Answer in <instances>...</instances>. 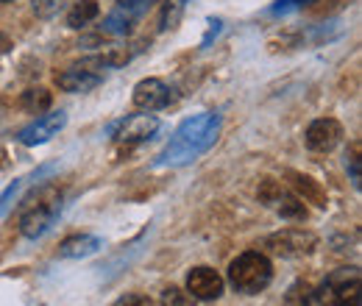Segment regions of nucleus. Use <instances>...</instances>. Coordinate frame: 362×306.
Returning <instances> with one entry per match:
<instances>
[{"instance_id": "nucleus-16", "label": "nucleus", "mask_w": 362, "mask_h": 306, "mask_svg": "<svg viewBox=\"0 0 362 306\" xmlns=\"http://www.w3.org/2000/svg\"><path fill=\"white\" fill-rule=\"evenodd\" d=\"M276 209H279V215L284 220H304L307 218V206H304V201L301 198H296V195H290V192H281L279 195V201L273 204Z\"/></svg>"}, {"instance_id": "nucleus-7", "label": "nucleus", "mask_w": 362, "mask_h": 306, "mask_svg": "<svg viewBox=\"0 0 362 306\" xmlns=\"http://www.w3.org/2000/svg\"><path fill=\"white\" fill-rule=\"evenodd\" d=\"M159 131V120L153 114H134V117H126L115 126H109V134L115 136V142L120 145H139V142H148L153 139V134Z\"/></svg>"}, {"instance_id": "nucleus-22", "label": "nucleus", "mask_w": 362, "mask_h": 306, "mask_svg": "<svg viewBox=\"0 0 362 306\" xmlns=\"http://www.w3.org/2000/svg\"><path fill=\"white\" fill-rule=\"evenodd\" d=\"M281 192H284V187H281L279 181H271V178H268V181H262V187H259V192H257V195H259V201H262V204L273 206V204L279 201V195H281Z\"/></svg>"}, {"instance_id": "nucleus-26", "label": "nucleus", "mask_w": 362, "mask_h": 306, "mask_svg": "<svg viewBox=\"0 0 362 306\" xmlns=\"http://www.w3.org/2000/svg\"><path fill=\"white\" fill-rule=\"evenodd\" d=\"M0 3H8V0H0Z\"/></svg>"}, {"instance_id": "nucleus-19", "label": "nucleus", "mask_w": 362, "mask_h": 306, "mask_svg": "<svg viewBox=\"0 0 362 306\" xmlns=\"http://www.w3.org/2000/svg\"><path fill=\"white\" fill-rule=\"evenodd\" d=\"M293 184H296V189H301L304 192V198H310L315 206H326V195H323V189L317 187L315 181L310 178V175H298V173H293Z\"/></svg>"}, {"instance_id": "nucleus-10", "label": "nucleus", "mask_w": 362, "mask_h": 306, "mask_svg": "<svg viewBox=\"0 0 362 306\" xmlns=\"http://www.w3.org/2000/svg\"><path fill=\"white\" fill-rule=\"evenodd\" d=\"M64 126H67V114L64 112H50V114L37 117L31 126H25L23 131L17 134V139L23 145H28V148H37V145H45L47 139H53Z\"/></svg>"}, {"instance_id": "nucleus-5", "label": "nucleus", "mask_w": 362, "mask_h": 306, "mask_svg": "<svg viewBox=\"0 0 362 306\" xmlns=\"http://www.w3.org/2000/svg\"><path fill=\"white\" fill-rule=\"evenodd\" d=\"M153 0H117L115 8L106 14L103 20V34L109 37H129L134 31V25L151 11Z\"/></svg>"}, {"instance_id": "nucleus-1", "label": "nucleus", "mask_w": 362, "mask_h": 306, "mask_svg": "<svg viewBox=\"0 0 362 306\" xmlns=\"http://www.w3.org/2000/svg\"><path fill=\"white\" fill-rule=\"evenodd\" d=\"M221 126H223L221 114H212V112L184 120L176 129V134L170 136V142L162 148V153L153 159V167H184V165L195 162L218 142Z\"/></svg>"}, {"instance_id": "nucleus-4", "label": "nucleus", "mask_w": 362, "mask_h": 306, "mask_svg": "<svg viewBox=\"0 0 362 306\" xmlns=\"http://www.w3.org/2000/svg\"><path fill=\"white\" fill-rule=\"evenodd\" d=\"M28 204L31 206L20 218V231L28 240H40V237H45L47 231L53 228L56 218L62 215V192L53 189V187H45L42 192L31 195Z\"/></svg>"}, {"instance_id": "nucleus-23", "label": "nucleus", "mask_w": 362, "mask_h": 306, "mask_svg": "<svg viewBox=\"0 0 362 306\" xmlns=\"http://www.w3.org/2000/svg\"><path fill=\"white\" fill-rule=\"evenodd\" d=\"M115 306H153V301H151V298H145V295L132 293V295H123Z\"/></svg>"}, {"instance_id": "nucleus-21", "label": "nucleus", "mask_w": 362, "mask_h": 306, "mask_svg": "<svg viewBox=\"0 0 362 306\" xmlns=\"http://www.w3.org/2000/svg\"><path fill=\"white\" fill-rule=\"evenodd\" d=\"M317 0H276L271 6V14L273 17H284V14H293V11H298V8H307V6H313Z\"/></svg>"}, {"instance_id": "nucleus-18", "label": "nucleus", "mask_w": 362, "mask_h": 306, "mask_svg": "<svg viewBox=\"0 0 362 306\" xmlns=\"http://www.w3.org/2000/svg\"><path fill=\"white\" fill-rule=\"evenodd\" d=\"M50 92L45 87H34V89H25L23 92V109H28L31 114H42L50 109Z\"/></svg>"}, {"instance_id": "nucleus-9", "label": "nucleus", "mask_w": 362, "mask_h": 306, "mask_svg": "<svg viewBox=\"0 0 362 306\" xmlns=\"http://www.w3.org/2000/svg\"><path fill=\"white\" fill-rule=\"evenodd\" d=\"M343 139V126L334 120V117H320V120H313L310 129L304 134V142L310 151L315 153H329L340 145Z\"/></svg>"}, {"instance_id": "nucleus-24", "label": "nucleus", "mask_w": 362, "mask_h": 306, "mask_svg": "<svg viewBox=\"0 0 362 306\" xmlns=\"http://www.w3.org/2000/svg\"><path fill=\"white\" fill-rule=\"evenodd\" d=\"M349 170H351L354 187L360 189V148H357V145H354V153H351V159H349Z\"/></svg>"}, {"instance_id": "nucleus-25", "label": "nucleus", "mask_w": 362, "mask_h": 306, "mask_svg": "<svg viewBox=\"0 0 362 306\" xmlns=\"http://www.w3.org/2000/svg\"><path fill=\"white\" fill-rule=\"evenodd\" d=\"M221 28H223V23L212 17V20H209V31H206V37H204V42H201V47H209V42H212V40H215V37L221 34Z\"/></svg>"}, {"instance_id": "nucleus-14", "label": "nucleus", "mask_w": 362, "mask_h": 306, "mask_svg": "<svg viewBox=\"0 0 362 306\" xmlns=\"http://www.w3.org/2000/svg\"><path fill=\"white\" fill-rule=\"evenodd\" d=\"M103 248V240L95 237V234H73L62 242L59 248V257L62 259H84V257H92Z\"/></svg>"}, {"instance_id": "nucleus-11", "label": "nucleus", "mask_w": 362, "mask_h": 306, "mask_svg": "<svg viewBox=\"0 0 362 306\" xmlns=\"http://www.w3.org/2000/svg\"><path fill=\"white\" fill-rule=\"evenodd\" d=\"M173 100V92L159 78H145L134 87V106L142 112H159Z\"/></svg>"}, {"instance_id": "nucleus-3", "label": "nucleus", "mask_w": 362, "mask_h": 306, "mask_svg": "<svg viewBox=\"0 0 362 306\" xmlns=\"http://www.w3.org/2000/svg\"><path fill=\"white\" fill-rule=\"evenodd\" d=\"M273 281V264L259 251H245L228 264V284L237 293L257 295Z\"/></svg>"}, {"instance_id": "nucleus-6", "label": "nucleus", "mask_w": 362, "mask_h": 306, "mask_svg": "<svg viewBox=\"0 0 362 306\" xmlns=\"http://www.w3.org/2000/svg\"><path fill=\"white\" fill-rule=\"evenodd\" d=\"M317 245V237L313 231H304V228H284V231H276L265 237V248L281 257V259H296V257H307L313 254Z\"/></svg>"}, {"instance_id": "nucleus-15", "label": "nucleus", "mask_w": 362, "mask_h": 306, "mask_svg": "<svg viewBox=\"0 0 362 306\" xmlns=\"http://www.w3.org/2000/svg\"><path fill=\"white\" fill-rule=\"evenodd\" d=\"M98 3L95 0H78L73 8H70V14H67V25L70 28H84V25H90L92 20L98 17Z\"/></svg>"}, {"instance_id": "nucleus-20", "label": "nucleus", "mask_w": 362, "mask_h": 306, "mask_svg": "<svg viewBox=\"0 0 362 306\" xmlns=\"http://www.w3.org/2000/svg\"><path fill=\"white\" fill-rule=\"evenodd\" d=\"M162 306H198L189 293H184L179 287H168L162 290Z\"/></svg>"}, {"instance_id": "nucleus-13", "label": "nucleus", "mask_w": 362, "mask_h": 306, "mask_svg": "<svg viewBox=\"0 0 362 306\" xmlns=\"http://www.w3.org/2000/svg\"><path fill=\"white\" fill-rule=\"evenodd\" d=\"M56 170V165H42L40 170H34L31 175H25V178H17V181H11L8 187H6V192L0 195V218H6L8 212H11V206L20 201V195L28 189V187H34V184H40L42 178Z\"/></svg>"}, {"instance_id": "nucleus-17", "label": "nucleus", "mask_w": 362, "mask_h": 306, "mask_svg": "<svg viewBox=\"0 0 362 306\" xmlns=\"http://www.w3.org/2000/svg\"><path fill=\"white\" fill-rule=\"evenodd\" d=\"M189 0H165L162 6V17H159V31H173L181 23V14L187 11Z\"/></svg>"}, {"instance_id": "nucleus-2", "label": "nucleus", "mask_w": 362, "mask_h": 306, "mask_svg": "<svg viewBox=\"0 0 362 306\" xmlns=\"http://www.w3.org/2000/svg\"><path fill=\"white\" fill-rule=\"evenodd\" d=\"M360 270L357 267H340L317 290H313L301 306H360Z\"/></svg>"}, {"instance_id": "nucleus-12", "label": "nucleus", "mask_w": 362, "mask_h": 306, "mask_svg": "<svg viewBox=\"0 0 362 306\" xmlns=\"http://www.w3.org/2000/svg\"><path fill=\"white\" fill-rule=\"evenodd\" d=\"M56 84H59V89L73 92V95H78V92H92L95 87H100V84H103V73L81 61V64H76V67L64 70L62 76H56Z\"/></svg>"}, {"instance_id": "nucleus-8", "label": "nucleus", "mask_w": 362, "mask_h": 306, "mask_svg": "<svg viewBox=\"0 0 362 306\" xmlns=\"http://www.w3.org/2000/svg\"><path fill=\"white\" fill-rule=\"evenodd\" d=\"M187 293L195 301H218L223 295V278L212 267H192L187 273Z\"/></svg>"}]
</instances>
